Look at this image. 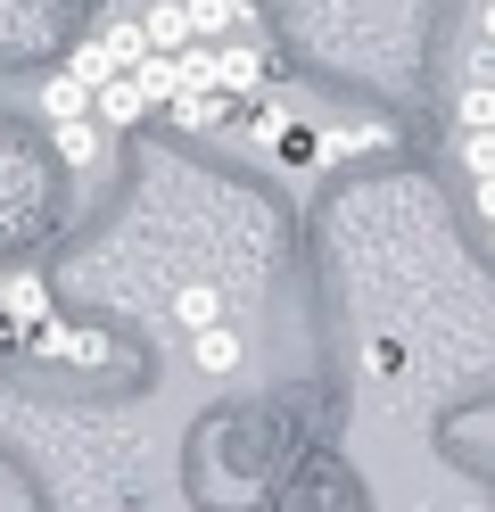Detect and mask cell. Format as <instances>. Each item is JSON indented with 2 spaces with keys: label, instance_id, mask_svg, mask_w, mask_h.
Returning a JSON list of instances; mask_svg holds the SVG:
<instances>
[{
  "label": "cell",
  "instance_id": "1",
  "mask_svg": "<svg viewBox=\"0 0 495 512\" xmlns=\"http://www.w3.org/2000/svg\"><path fill=\"white\" fill-rule=\"evenodd\" d=\"M141 116H149V100H141L132 75H108L91 91V124H99V133H124V124H141Z\"/></svg>",
  "mask_w": 495,
  "mask_h": 512
},
{
  "label": "cell",
  "instance_id": "2",
  "mask_svg": "<svg viewBox=\"0 0 495 512\" xmlns=\"http://www.w3.org/2000/svg\"><path fill=\"white\" fill-rule=\"evenodd\" d=\"M215 91H223V100H256V91H264V50L256 42L215 50Z\"/></svg>",
  "mask_w": 495,
  "mask_h": 512
},
{
  "label": "cell",
  "instance_id": "3",
  "mask_svg": "<svg viewBox=\"0 0 495 512\" xmlns=\"http://www.w3.org/2000/svg\"><path fill=\"white\" fill-rule=\"evenodd\" d=\"M141 34H149V50H157V58H174V50H190V9H182V0H149Z\"/></svg>",
  "mask_w": 495,
  "mask_h": 512
},
{
  "label": "cell",
  "instance_id": "4",
  "mask_svg": "<svg viewBox=\"0 0 495 512\" xmlns=\"http://www.w3.org/2000/svg\"><path fill=\"white\" fill-rule=\"evenodd\" d=\"M174 323L198 339V331H215L223 323V290H215V281H182V290H174Z\"/></svg>",
  "mask_w": 495,
  "mask_h": 512
},
{
  "label": "cell",
  "instance_id": "5",
  "mask_svg": "<svg viewBox=\"0 0 495 512\" xmlns=\"http://www.w3.org/2000/svg\"><path fill=\"white\" fill-rule=\"evenodd\" d=\"M91 42L108 50V67H116V75H132V67H141V58H149V34H141V25H132V17H108V25H99Z\"/></svg>",
  "mask_w": 495,
  "mask_h": 512
},
{
  "label": "cell",
  "instance_id": "6",
  "mask_svg": "<svg viewBox=\"0 0 495 512\" xmlns=\"http://www.w3.org/2000/svg\"><path fill=\"white\" fill-rule=\"evenodd\" d=\"M190 364L207 372V380H223V372H240V331H231V323H215V331H198V339H190Z\"/></svg>",
  "mask_w": 495,
  "mask_h": 512
},
{
  "label": "cell",
  "instance_id": "7",
  "mask_svg": "<svg viewBox=\"0 0 495 512\" xmlns=\"http://www.w3.org/2000/svg\"><path fill=\"white\" fill-rule=\"evenodd\" d=\"M0 323H42V281L33 273H0Z\"/></svg>",
  "mask_w": 495,
  "mask_h": 512
},
{
  "label": "cell",
  "instance_id": "8",
  "mask_svg": "<svg viewBox=\"0 0 495 512\" xmlns=\"http://www.w3.org/2000/svg\"><path fill=\"white\" fill-rule=\"evenodd\" d=\"M42 116H50V124H83V116H91V83L50 75V83H42Z\"/></svg>",
  "mask_w": 495,
  "mask_h": 512
},
{
  "label": "cell",
  "instance_id": "9",
  "mask_svg": "<svg viewBox=\"0 0 495 512\" xmlns=\"http://www.w3.org/2000/svg\"><path fill=\"white\" fill-rule=\"evenodd\" d=\"M50 141H58V157L66 166H99V149H108V133L83 116V124H50Z\"/></svg>",
  "mask_w": 495,
  "mask_h": 512
},
{
  "label": "cell",
  "instance_id": "10",
  "mask_svg": "<svg viewBox=\"0 0 495 512\" xmlns=\"http://www.w3.org/2000/svg\"><path fill=\"white\" fill-rule=\"evenodd\" d=\"M165 108H174V124H190V133H207V124H223V116H231L223 91H174Z\"/></svg>",
  "mask_w": 495,
  "mask_h": 512
},
{
  "label": "cell",
  "instance_id": "11",
  "mask_svg": "<svg viewBox=\"0 0 495 512\" xmlns=\"http://www.w3.org/2000/svg\"><path fill=\"white\" fill-rule=\"evenodd\" d=\"M182 9H190V42H207V34H231L248 17V0H182Z\"/></svg>",
  "mask_w": 495,
  "mask_h": 512
},
{
  "label": "cell",
  "instance_id": "12",
  "mask_svg": "<svg viewBox=\"0 0 495 512\" xmlns=\"http://www.w3.org/2000/svg\"><path fill=\"white\" fill-rule=\"evenodd\" d=\"M174 91H215V50H207V42L174 50Z\"/></svg>",
  "mask_w": 495,
  "mask_h": 512
},
{
  "label": "cell",
  "instance_id": "13",
  "mask_svg": "<svg viewBox=\"0 0 495 512\" xmlns=\"http://www.w3.org/2000/svg\"><path fill=\"white\" fill-rule=\"evenodd\" d=\"M132 83H141V100H149V108H165V100H174V58H157V50H149L141 67H132Z\"/></svg>",
  "mask_w": 495,
  "mask_h": 512
},
{
  "label": "cell",
  "instance_id": "14",
  "mask_svg": "<svg viewBox=\"0 0 495 512\" xmlns=\"http://www.w3.org/2000/svg\"><path fill=\"white\" fill-rule=\"evenodd\" d=\"M454 116L471 124V133H495V83H462V100H454Z\"/></svg>",
  "mask_w": 495,
  "mask_h": 512
},
{
  "label": "cell",
  "instance_id": "15",
  "mask_svg": "<svg viewBox=\"0 0 495 512\" xmlns=\"http://www.w3.org/2000/svg\"><path fill=\"white\" fill-rule=\"evenodd\" d=\"M281 133H289V116H281L273 100H256V108H248V141H264V149H273Z\"/></svg>",
  "mask_w": 495,
  "mask_h": 512
},
{
  "label": "cell",
  "instance_id": "16",
  "mask_svg": "<svg viewBox=\"0 0 495 512\" xmlns=\"http://www.w3.org/2000/svg\"><path fill=\"white\" fill-rule=\"evenodd\" d=\"M66 75H75V83H91V91H99V83H108L116 67H108V50H99V42H83V50H75V67H66Z\"/></svg>",
  "mask_w": 495,
  "mask_h": 512
},
{
  "label": "cell",
  "instance_id": "17",
  "mask_svg": "<svg viewBox=\"0 0 495 512\" xmlns=\"http://www.w3.org/2000/svg\"><path fill=\"white\" fill-rule=\"evenodd\" d=\"M462 166H471V182L495 174V133H462Z\"/></svg>",
  "mask_w": 495,
  "mask_h": 512
},
{
  "label": "cell",
  "instance_id": "18",
  "mask_svg": "<svg viewBox=\"0 0 495 512\" xmlns=\"http://www.w3.org/2000/svg\"><path fill=\"white\" fill-rule=\"evenodd\" d=\"M273 149L289 157V166H306V157H322V133H297V124H289V133H281Z\"/></svg>",
  "mask_w": 495,
  "mask_h": 512
},
{
  "label": "cell",
  "instance_id": "19",
  "mask_svg": "<svg viewBox=\"0 0 495 512\" xmlns=\"http://www.w3.org/2000/svg\"><path fill=\"white\" fill-rule=\"evenodd\" d=\"M471 207H479V223H495V174H487V182H471Z\"/></svg>",
  "mask_w": 495,
  "mask_h": 512
},
{
  "label": "cell",
  "instance_id": "20",
  "mask_svg": "<svg viewBox=\"0 0 495 512\" xmlns=\"http://www.w3.org/2000/svg\"><path fill=\"white\" fill-rule=\"evenodd\" d=\"M479 42L495 50V0H479Z\"/></svg>",
  "mask_w": 495,
  "mask_h": 512
}]
</instances>
